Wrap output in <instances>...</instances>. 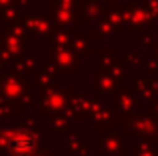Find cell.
<instances>
[{
    "instance_id": "obj_1",
    "label": "cell",
    "mask_w": 158,
    "mask_h": 156,
    "mask_svg": "<svg viewBox=\"0 0 158 156\" xmlns=\"http://www.w3.org/2000/svg\"><path fill=\"white\" fill-rule=\"evenodd\" d=\"M32 148H34V140H32V136L26 134V132L16 134L10 142V150L16 156H26L28 152H32Z\"/></svg>"
}]
</instances>
